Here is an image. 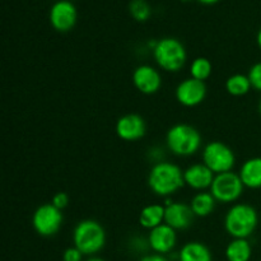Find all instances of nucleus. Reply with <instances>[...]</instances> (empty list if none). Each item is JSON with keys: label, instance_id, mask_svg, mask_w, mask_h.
Wrapping results in <instances>:
<instances>
[{"label": "nucleus", "instance_id": "f257e3e1", "mask_svg": "<svg viewBox=\"0 0 261 261\" xmlns=\"http://www.w3.org/2000/svg\"><path fill=\"white\" fill-rule=\"evenodd\" d=\"M150 190L160 196H168L177 193L184 185V172L178 166L170 162L155 163L148 176Z\"/></svg>", "mask_w": 261, "mask_h": 261}, {"label": "nucleus", "instance_id": "f03ea898", "mask_svg": "<svg viewBox=\"0 0 261 261\" xmlns=\"http://www.w3.org/2000/svg\"><path fill=\"white\" fill-rule=\"evenodd\" d=\"M259 223L257 212L249 204H236L224 218V228L233 239H247L254 233Z\"/></svg>", "mask_w": 261, "mask_h": 261}, {"label": "nucleus", "instance_id": "7ed1b4c3", "mask_svg": "<svg viewBox=\"0 0 261 261\" xmlns=\"http://www.w3.org/2000/svg\"><path fill=\"white\" fill-rule=\"evenodd\" d=\"M74 246L83 255H93L101 251L106 242L105 229L98 222L86 219L76 224L73 233Z\"/></svg>", "mask_w": 261, "mask_h": 261}, {"label": "nucleus", "instance_id": "20e7f679", "mask_svg": "<svg viewBox=\"0 0 261 261\" xmlns=\"http://www.w3.org/2000/svg\"><path fill=\"white\" fill-rule=\"evenodd\" d=\"M167 147L173 154L188 157L198 152L201 145V137L198 130L188 124L173 125L166 137Z\"/></svg>", "mask_w": 261, "mask_h": 261}, {"label": "nucleus", "instance_id": "39448f33", "mask_svg": "<svg viewBox=\"0 0 261 261\" xmlns=\"http://www.w3.org/2000/svg\"><path fill=\"white\" fill-rule=\"evenodd\" d=\"M153 55L160 68L170 73L181 70L188 58L182 43L173 37H166L158 41L153 50Z\"/></svg>", "mask_w": 261, "mask_h": 261}, {"label": "nucleus", "instance_id": "423d86ee", "mask_svg": "<svg viewBox=\"0 0 261 261\" xmlns=\"http://www.w3.org/2000/svg\"><path fill=\"white\" fill-rule=\"evenodd\" d=\"M203 162L214 175L229 172L233 168L236 157L228 145L222 142H211L203 152Z\"/></svg>", "mask_w": 261, "mask_h": 261}, {"label": "nucleus", "instance_id": "0eeeda50", "mask_svg": "<svg viewBox=\"0 0 261 261\" xmlns=\"http://www.w3.org/2000/svg\"><path fill=\"white\" fill-rule=\"evenodd\" d=\"M244 188L245 185L242 184L240 175L229 171L214 176L211 186V194L217 201L232 203L242 195Z\"/></svg>", "mask_w": 261, "mask_h": 261}, {"label": "nucleus", "instance_id": "6e6552de", "mask_svg": "<svg viewBox=\"0 0 261 261\" xmlns=\"http://www.w3.org/2000/svg\"><path fill=\"white\" fill-rule=\"evenodd\" d=\"M63 223V214L60 209L53 204H43L38 206L32 217L35 231L43 237L54 236L60 229Z\"/></svg>", "mask_w": 261, "mask_h": 261}, {"label": "nucleus", "instance_id": "1a4fd4ad", "mask_svg": "<svg viewBox=\"0 0 261 261\" xmlns=\"http://www.w3.org/2000/svg\"><path fill=\"white\" fill-rule=\"evenodd\" d=\"M206 96V86L204 82L188 78L176 88V98L182 106L195 107L204 101Z\"/></svg>", "mask_w": 261, "mask_h": 261}, {"label": "nucleus", "instance_id": "9d476101", "mask_svg": "<svg viewBox=\"0 0 261 261\" xmlns=\"http://www.w3.org/2000/svg\"><path fill=\"white\" fill-rule=\"evenodd\" d=\"M76 9L68 0H60L53 5L50 10V22L55 30L66 32L75 24Z\"/></svg>", "mask_w": 261, "mask_h": 261}, {"label": "nucleus", "instance_id": "9b49d317", "mask_svg": "<svg viewBox=\"0 0 261 261\" xmlns=\"http://www.w3.org/2000/svg\"><path fill=\"white\" fill-rule=\"evenodd\" d=\"M176 241H177L176 229H173L172 227L166 223L150 229L149 237H148L149 246L152 247L153 251L160 255L168 254L170 251H172Z\"/></svg>", "mask_w": 261, "mask_h": 261}, {"label": "nucleus", "instance_id": "f8f14e48", "mask_svg": "<svg viewBox=\"0 0 261 261\" xmlns=\"http://www.w3.org/2000/svg\"><path fill=\"white\" fill-rule=\"evenodd\" d=\"M133 83L143 94H153L161 88L160 73L150 65H140L133 73Z\"/></svg>", "mask_w": 261, "mask_h": 261}, {"label": "nucleus", "instance_id": "ddd939ff", "mask_svg": "<svg viewBox=\"0 0 261 261\" xmlns=\"http://www.w3.org/2000/svg\"><path fill=\"white\" fill-rule=\"evenodd\" d=\"M116 134L120 139L135 142L145 134V122L139 115L127 114L120 117L116 122Z\"/></svg>", "mask_w": 261, "mask_h": 261}, {"label": "nucleus", "instance_id": "4468645a", "mask_svg": "<svg viewBox=\"0 0 261 261\" xmlns=\"http://www.w3.org/2000/svg\"><path fill=\"white\" fill-rule=\"evenodd\" d=\"M165 222L173 229H186L191 226L195 214L191 208L182 203H166Z\"/></svg>", "mask_w": 261, "mask_h": 261}, {"label": "nucleus", "instance_id": "2eb2a0df", "mask_svg": "<svg viewBox=\"0 0 261 261\" xmlns=\"http://www.w3.org/2000/svg\"><path fill=\"white\" fill-rule=\"evenodd\" d=\"M184 180L186 185L194 190H204L212 186L214 173L204 163H196L186 168L184 172Z\"/></svg>", "mask_w": 261, "mask_h": 261}, {"label": "nucleus", "instance_id": "dca6fc26", "mask_svg": "<svg viewBox=\"0 0 261 261\" xmlns=\"http://www.w3.org/2000/svg\"><path fill=\"white\" fill-rule=\"evenodd\" d=\"M242 184L249 189L261 188V157L247 160L240 170Z\"/></svg>", "mask_w": 261, "mask_h": 261}, {"label": "nucleus", "instance_id": "f3484780", "mask_svg": "<svg viewBox=\"0 0 261 261\" xmlns=\"http://www.w3.org/2000/svg\"><path fill=\"white\" fill-rule=\"evenodd\" d=\"M165 213L166 206L161 205V204H150V205L144 206L139 216L140 226L148 229H153L161 226L162 222L165 221Z\"/></svg>", "mask_w": 261, "mask_h": 261}, {"label": "nucleus", "instance_id": "a211bd4d", "mask_svg": "<svg viewBox=\"0 0 261 261\" xmlns=\"http://www.w3.org/2000/svg\"><path fill=\"white\" fill-rule=\"evenodd\" d=\"M178 261H212V254L201 242H188L180 250Z\"/></svg>", "mask_w": 261, "mask_h": 261}, {"label": "nucleus", "instance_id": "6ab92c4d", "mask_svg": "<svg viewBox=\"0 0 261 261\" xmlns=\"http://www.w3.org/2000/svg\"><path fill=\"white\" fill-rule=\"evenodd\" d=\"M252 249L247 239H233L226 247V257L228 261H249Z\"/></svg>", "mask_w": 261, "mask_h": 261}, {"label": "nucleus", "instance_id": "aec40b11", "mask_svg": "<svg viewBox=\"0 0 261 261\" xmlns=\"http://www.w3.org/2000/svg\"><path fill=\"white\" fill-rule=\"evenodd\" d=\"M216 201L211 193H199L191 199L190 208L196 217H208L213 213Z\"/></svg>", "mask_w": 261, "mask_h": 261}, {"label": "nucleus", "instance_id": "412c9836", "mask_svg": "<svg viewBox=\"0 0 261 261\" xmlns=\"http://www.w3.org/2000/svg\"><path fill=\"white\" fill-rule=\"evenodd\" d=\"M251 88L252 86L249 76L244 75V74H234L226 81L227 92L234 97L245 96V94L249 93Z\"/></svg>", "mask_w": 261, "mask_h": 261}, {"label": "nucleus", "instance_id": "4be33fe9", "mask_svg": "<svg viewBox=\"0 0 261 261\" xmlns=\"http://www.w3.org/2000/svg\"><path fill=\"white\" fill-rule=\"evenodd\" d=\"M191 78L198 81H206L212 74V63L206 58H196L190 66Z\"/></svg>", "mask_w": 261, "mask_h": 261}, {"label": "nucleus", "instance_id": "5701e85b", "mask_svg": "<svg viewBox=\"0 0 261 261\" xmlns=\"http://www.w3.org/2000/svg\"><path fill=\"white\" fill-rule=\"evenodd\" d=\"M130 13L137 20H145L150 15V7L145 0H132L129 4Z\"/></svg>", "mask_w": 261, "mask_h": 261}, {"label": "nucleus", "instance_id": "b1692460", "mask_svg": "<svg viewBox=\"0 0 261 261\" xmlns=\"http://www.w3.org/2000/svg\"><path fill=\"white\" fill-rule=\"evenodd\" d=\"M247 76L251 82L252 88L261 92V63H256L255 65H252Z\"/></svg>", "mask_w": 261, "mask_h": 261}, {"label": "nucleus", "instance_id": "393cba45", "mask_svg": "<svg viewBox=\"0 0 261 261\" xmlns=\"http://www.w3.org/2000/svg\"><path fill=\"white\" fill-rule=\"evenodd\" d=\"M82 257H83V254L75 246L69 247L63 254L64 261H82Z\"/></svg>", "mask_w": 261, "mask_h": 261}, {"label": "nucleus", "instance_id": "a878e982", "mask_svg": "<svg viewBox=\"0 0 261 261\" xmlns=\"http://www.w3.org/2000/svg\"><path fill=\"white\" fill-rule=\"evenodd\" d=\"M53 205H55L58 209H64L69 204V195L66 193H58L53 198Z\"/></svg>", "mask_w": 261, "mask_h": 261}, {"label": "nucleus", "instance_id": "bb28decb", "mask_svg": "<svg viewBox=\"0 0 261 261\" xmlns=\"http://www.w3.org/2000/svg\"><path fill=\"white\" fill-rule=\"evenodd\" d=\"M140 261H168L163 255L154 254V255H148V256H144Z\"/></svg>", "mask_w": 261, "mask_h": 261}, {"label": "nucleus", "instance_id": "cd10ccee", "mask_svg": "<svg viewBox=\"0 0 261 261\" xmlns=\"http://www.w3.org/2000/svg\"><path fill=\"white\" fill-rule=\"evenodd\" d=\"M257 45H259V47L261 48V28H260L259 33H257Z\"/></svg>", "mask_w": 261, "mask_h": 261}, {"label": "nucleus", "instance_id": "c85d7f7f", "mask_svg": "<svg viewBox=\"0 0 261 261\" xmlns=\"http://www.w3.org/2000/svg\"><path fill=\"white\" fill-rule=\"evenodd\" d=\"M87 261H105V260L101 259V257H89Z\"/></svg>", "mask_w": 261, "mask_h": 261}, {"label": "nucleus", "instance_id": "c756f323", "mask_svg": "<svg viewBox=\"0 0 261 261\" xmlns=\"http://www.w3.org/2000/svg\"><path fill=\"white\" fill-rule=\"evenodd\" d=\"M201 3H205V4H212V3H216L218 2V0H200Z\"/></svg>", "mask_w": 261, "mask_h": 261}, {"label": "nucleus", "instance_id": "7c9ffc66", "mask_svg": "<svg viewBox=\"0 0 261 261\" xmlns=\"http://www.w3.org/2000/svg\"><path fill=\"white\" fill-rule=\"evenodd\" d=\"M259 112H260V115H261V99H260V102H259Z\"/></svg>", "mask_w": 261, "mask_h": 261}]
</instances>
